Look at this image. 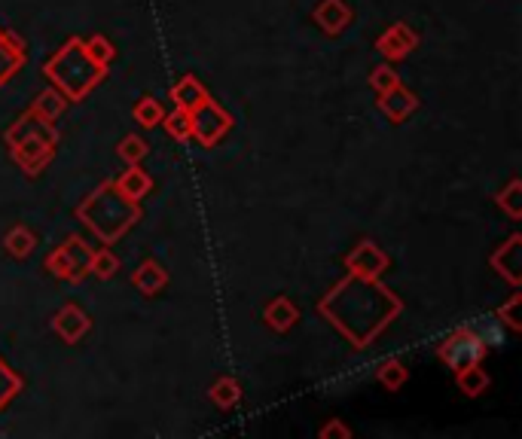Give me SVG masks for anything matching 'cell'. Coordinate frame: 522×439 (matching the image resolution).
Returning a JSON list of instances; mask_svg holds the SVG:
<instances>
[{
  "label": "cell",
  "mask_w": 522,
  "mask_h": 439,
  "mask_svg": "<svg viewBox=\"0 0 522 439\" xmlns=\"http://www.w3.org/2000/svg\"><path fill=\"white\" fill-rule=\"evenodd\" d=\"M168 98L174 101V107L178 110H196L205 98H208V89L199 83V77H193V74H184L178 83L171 86V92H168Z\"/></svg>",
  "instance_id": "cell-17"
},
{
  "label": "cell",
  "mask_w": 522,
  "mask_h": 439,
  "mask_svg": "<svg viewBox=\"0 0 522 439\" xmlns=\"http://www.w3.org/2000/svg\"><path fill=\"white\" fill-rule=\"evenodd\" d=\"M321 439H352V427L342 424V418H330L321 430H318Z\"/></svg>",
  "instance_id": "cell-33"
},
{
  "label": "cell",
  "mask_w": 522,
  "mask_h": 439,
  "mask_svg": "<svg viewBox=\"0 0 522 439\" xmlns=\"http://www.w3.org/2000/svg\"><path fill=\"white\" fill-rule=\"evenodd\" d=\"M116 153H120V159H123L126 165H141V162L147 159V153H150V144H147L141 135H129V138L120 141Z\"/></svg>",
  "instance_id": "cell-30"
},
{
  "label": "cell",
  "mask_w": 522,
  "mask_h": 439,
  "mask_svg": "<svg viewBox=\"0 0 522 439\" xmlns=\"http://www.w3.org/2000/svg\"><path fill=\"white\" fill-rule=\"evenodd\" d=\"M113 186L120 190V196H126L129 202H141L150 190H153V177L141 168V165H129L120 177L113 180Z\"/></svg>",
  "instance_id": "cell-16"
},
{
  "label": "cell",
  "mask_w": 522,
  "mask_h": 439,
  "mask_svg": "<svg viewBox=\"0 0 522 439\" xmlns=\"http://www.w3.org/2000/svg\"><path fill=\"white\" fill-rule=\"evenodd\" d=\"M107 71L110 68H101L89 58L83 37H68L65 46H58V52L43 61V77L68 98V104L86 101L107 80Z\"/></svg>",
  "instance_id": "cell-3"
},
{
  "label": "cell",
  "mask_w": 522,
  "mask_h": 439,
  "mask_svg": "<svg viewBox=\"0 0 522 439\" xmlns=\"http://www.w3.org/2000/svg\"><path fill=\"white\" fill-rule=\"evenodd\" d=\"M89 260H92V247L89 241H83V235H68L62 244H58L52 254L43 260V269L68 284H83L89 278Z\"/></svg>",
  "instance_id": "cell-5"
},
{
  "label": "cell",
  "mask_w": 522,
  "mask_h": 439,
  "mask_svg": "<svg viewBox=\"0 0 522 439\" xmlns=\"http://www.w3.org/2000/svg\"><path fill=\"white\" fill-rule=\"evenodd\" d=\"M162 125H165V132H168L174 141H181V144L193 138V125H190V113H187V110L174 107V113H165Z\"/></svg>",
  "instance_id": "cell-28"
},
{
  "label": "cell",
  "mask_w": 522,
  "mask_h": 439,
  "mask_svg": "<svg viewBox=\"0 0 522 439\" xmlns=\"http://www.w3.org/2000/svg\"><path fill=\"white\" fill-rule=\"evenodd\" d=\"M86 52H89V58L95 61V65H101V68H110L113 58H116V46L104 34H92L86 40Z\"/></svg>",
  "instance_id": "cell-29"
},
{
  "label": "cell",
  "mask_w": 522,
  "mask_h": 439,
  "mask_svg": "<svg viewBox=\"0 0 522 439\" xmlns=\"http://www.w3.org/2000/svg\"><path fill=\"white\" fill-rule=\"evenodd\" d=\"M22 388H25V379L4 357H0V412H4L22 394Z\"/></svg>",
  "instance_id": "cell-24"
},
{
  "label": "cell",
  "mask_w": 522,
  "mask_h": 439,
  "mask_svg": "<svg viewBox=\"0 0 522 439\" xmlns=\"http://www.w3.org/2000/svg\"><path fill=\"white\" fill-rule=\"evenodd\" d=\"M116 272H120V257L104 244L101 250H92V260H89V275H95L98 281H110Z\"/></svg>",
  "instance_id": "cell-26"
},
{
  "label": "cell",
  "mask_w": 522,
  "mask_h": 439,
  "mask_svg": "<svg viewBox=\"0 0 522 439\" xmlns=\"http://www.w3.org/2000/svg\"><path fill=\"white\" fill-rule=\"evenodd\" d=\"M455 385L464 397L474 400V397H483L489 391L492 379H489V372L483 369V363H471V366H464V369L455 372Z\"/></svg>",
  "instance_id": "cell-18"
},
{
  "label": "cell",
  "mask_w": 522,
  "mask_h": 439,
  "mask_svg": "<svg viewBox=\"0 0 522 439\" xmlns=\"http://www.w3.org/2000/svg\"><path fill=\"white\" fill-rule=\"evenodd\" d=\"M397 83H400V77H397V71H394L391 65H379V68H373V71H370V89H373L376 95H382V92L394 89Z\"/></svg>",
  "instance_id": "cell-32"
},
{
  "label": "cell",
  "mask_w": 522,
  "mask_h": 439,
  "mask_svg": "<svg viewBox=\"0 0 522 439\" xmlns=\"http://www.w3.org/2000/svg\"><path fill=\"white\" fill-rule=\"evenodd\" d=\"M190 125H193V141H199L205 150H211L232 129V116L208 95L196 110H190Z\"/></svg>",
  "instance_id": "cell-7"
},
{
  "label": "cell",
  "mask_w": 522,
  "mask_h": 439,
  "mask_svg": "<svg viewBox=\"0 0 522 439\" xmlns=\"http://www.w3.org/2000/svg\"><path fill=\"white\" fill-rule=\"evenodd\" d=\"M74 217L101 241V244H116L129 229H135L144 217L141 202H129L120 196L113 180L98 183L95 190L74 208Z\"/></svg>",
  "instance_id": "cell-2"
},
{
  "label": "cell",
  "mask_w": 522,
  "mask_h": 439,
  "mask_svg": "<svg viewBox=\"0 0 522 439\" xmlns=\"http://www.w3.org/2000/svg\"><path fill=\"white\" fill-rule=\"evenodd\" d=\"M315 25L327 34V37H339L355 19V10L348 0H318V7L312 10Z\"/></svg>",
  "instance_id": "cell-12"
},
{
  "label": "cell",
  "mask_w": 522,
  "mask_h": 439,
  "mask_svg": "<svg viewBox=\"0 0 522 439\" xmlns=\"http://www.w3.org/2000/svg\"><path fill=\"white\" fill-rule=\"evenodd\" d=\"M208 397L217 409L229 412L242 403V385H239V379H232V375H220V379H214V385L208 388Z\"/></svg>",
  "instance_id": "cell-20"
},
{
  "label": "cell",
  "mask_w": 522,
  "mask_h": 439,
  "mask_svg": "<svg viewBox=\"0 0 522 439\" xmlns=\"http://www.w3.org/2000/svg\"><path fill=\"white\" fill-rule=\"evenodd\" d=\"M28 65V46L7 28H0V89Z\"/></svg>",
  "instance_id": "cell-13"
},
{
  "label": "cell",
  "mask_w": 522,
  "mask_h": 439,
  "mask_svg": "<svg viewBox=\"0 0 522 439\" xmlns=\"http://www.w3.org/2000/svg\"><path fill=\"white\" fill-rule=\"evenodd\" d=\"M89 330H92V318L86 315V311L80 308V305H74V302H68V305H62L52 315V333L62 339L65 345H77V342H83L86 336H89Z\"/></svg>",
  "instance_id": "cell-9"
},
{
  "label": "cell",
  "mask_w": 522,
  "mask_h": 439,
  "mask_svg": "<svg viewBox=\"0 0 522 439\" xmlns=\"http://www.w3.org/2000/svg\"><path fill=\"white\" fill-rule=\"evenodd\" d=\"M37 247V235L25 226V223H16L7 235H4V250L13 257V260H28Z\"/></svg>",
  "instance_id": "cell-22"
},
{
  "label": "cell",
  "mask_w": 522,
  "mask_h": 439,
  "mask_svg": "<svg viewBox=\"0 0 522 439\" xmlns=\"http://www.w3.org/2000/svg\"><path fill=\"white\" fill-rule=\"evenodd\" d=\"M416 46H419V34L406 22L388 25L376 40V52H382L388 61H403L410 52H416Z\"/></svg>",
  "instance_id": "cell-10"
},
{
  "label": "cell",
  "mask_w": 522,
  "mask_h": 439,
  "mask_svg": "<svg viewBox=\"0 0 522 439\" xmlns=\"http://www.w3.org/2000/svg\"><path fill=\"white\" fill-rule=\"evenodd\" d=\"M486 351H489L486 339H483L477 330H471V327L452 330V333L437 345V357H440L449 369H455V372L464 369V366H471V363H483Z\"/></svg>",
  "instance_id": "cell-6"
},
{
  "label": "cell",
  "mask_w": 522,
  "mask_h": 439,
  "mask_svg": "<svg viewBox=\"0 0 522 439\" xmlns=\"http://www.w3.org/2000/svg\"><path fill=\"white\" fill-rule=\"evenodd\" d=\"M263 321L272 333H290L300 324V308L290 296H272L263 305Z\"/></svg>",
  "instance_id": "cell-15"
},
{
  "label": "cell",
  "mask_w": 522,
  "mask_h": 439,
  "mask_svg": "<svg viewBox=\"0 0 522 439\" xmlns=\"http://www.w3.org/2000/svg\"><path fill=\"white\" fill-rule=\"evenodd\" d=\"M58 129L52 122H46L43 116H37L31 107L10 125L4 132V144L10 147L13 162L28 174L37 177L46 171V165L52 162L55 150H58Z\"/></svg>",
  "instance_id": "cell-4"
},
{
  "label": "cell",
  "mask_w": 522,
  "mask_h": 439,
  "mask_svg": "<svg viewBox=\"0 0 522 439\" xmlns=\"http://www.w3.org/2000/svg\"><path fill=\"white\" fill-rule=\"evenodd\" d=\"M403 311V299L379 278H361L348 272L321 299L318 315L330 321L355 348H370Z\"/></svg>",
  "instance_id": "cell-1"
},
{
  "label": "cell",
  "mask_w": 522,
  "mask_h": 439,
  "mask_svg": "<svg viewBox=\"0 0 522 439\" xmlns=\"http://www.w3.org/2000/svg\"><path fill=\"white\" fill-rule=\"evenodd\" d=\"M132 284H135V290H141L144 296H156V293H162V290L168 287V272H165L156 260H144V263L135 269Z\"/></svg>",
  "instance_id": "cell-19"
},
{
  "label": "cell",
  "mask_w": 522,
  "mask_h": 439,
  "mask_svg": "<svg viewBox=\"0 0 522 439\" xmlns=\"http://www.w3.org/2000/svg\"><path fill=\"white\" fill-rule=\"evenodd\" d=\"M495 205L510 217V220H519L522 217V180L519 177H513L504 190L495 196Z\"/></svg>",
  "instance_id": "cell-27"
},
{
  "label": "cell",
  "mask_w": 522,
  "mask_h": 439,
  "mask_svg": "<svg viewBox=\"0 0 522 439\" xmlns=\"http://www.w3.org/2000/svg\"><path fill=\"white\" fill-rule=\"evenodd\" d=\"M379 110L391 119V122H406L410 119L416 110H419V95L416 92H410L403 83H397L394 89H388V92H382L379 95Z\"/></svg>",
  "instance_id": "cell-14"
},
{
  "label": "cell",
  "mask_w": 522,
  "mask_h": 439,
  "mask_svg": "<svg viewBox=\"0 0 522 439\" xmlns=\"http://www.w3.org/2000/svg\"><path fill=\"white\" fill-rule=\"evenodd\" d=\"M132 116H135V122L141 125V129H156V125H162V119H165V107L153 95H144V98H138Z\"/></svg>",
  "instance_id": "cell-25"
},
{
  "label": "cell",
  "mask_w": 522,
  "mask_h": 439,
  "mask_svg": "<svg viewBox=\"0 0 522 439\" xmlns=\"http://www.w3.org/2000/svg\"><path fill=\"white\" fill-rule=\"evenodd\" d=\"M519 305H522V293H513L501 308H498V321L507 324L510 333H519L522 330V318H519Z\"/></svg>",
  "instance_id": "cell-31"
},
{
  "label": "cell",
  "mask_w": 522,
  "mask_h": 439,
  "mask_svg": "<svg viewBox=\"0 0 522 439\" xmlns=\"http://www.w3.org/2000/svg\"><path fill=\"white\" fill-rule=\"evenodd\" d=\"M489 266L510 284V287H519L522 284V235L513 232L495 254L489 257Z\"/></svg>",
  "instance_id": "cell-11"
},
{
  "label": "cell",
  "mask_w": 522,
  "mask_h": 439,
  "mask_svg": "<svg viewBox=\"0 0 522 439\" xmlns=\"http://www.w3.org/2000/svg\"><path fill=\"white\" fill-rule=\"evenodd\" d=\"M31 110L37 113V116H43L46 122H58L65 116V110H68V98L58 92L55 86H49V89H43L34 101H31Z\"/></svg>",
  "instance_id": "cell-21"
},
{
  "label": "cell",
  "mask_w": 522,
  "mask_h": 439,
  "mask_svg": "<svg viewBox=\"0 0 522 439\" xmlns=\"http://www.w3.org/2000/svg\"><path fill=\"white\" fill-rule=\"evenodd\" d=\"M376 382L388 391H400L406 382H410V369H406L397 357H388L376 366Z\"/></svg>",
  "instance_id": "cell-23"
},
{
  "label": "cell",
  "mask_w": 522,
  "mask_h": 439,
  "mask_svg": "<svg viewBox=\"0 0 522 439\" xmlns=\"http://www.w3.org/2000/svg\"><path fill=\"white\" fill-rule=\"evenodd\" d=\"M345 269L352 275H361V278H382L391 266V257L385 254V250L373 241V238H361L352 254H345Z\"/></svg>",
  "instance_id": "cell-8"
}]
</instances>
